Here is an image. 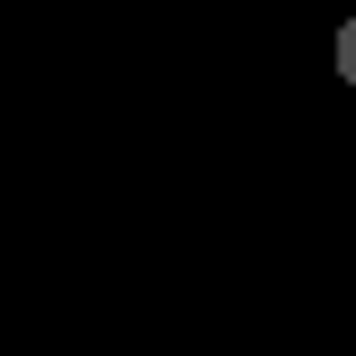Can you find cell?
Here are the masks:
<instances>
[{
	"instance_id": "obj_1",
	"label": "cell",
	"mask_w": 356,
	"mask_h": 356,
	"mask_svg": "<svg viewBox=\"0 0 356 356\" xmlns=\"http://www.w3.org/2000/svg\"><path fill=\"white\" fill-rule=\"evenodd\" d=\"M328 66H338L347 85H356V19H338V38H328Z\"/></svg>"
}]
</instances>
